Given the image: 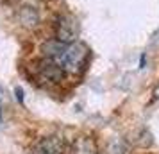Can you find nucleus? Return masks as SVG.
<instances>
[{"label": "nucleus", "mask_w": 159, "mask_h": 154, "mask_svg": "<svg viewBox=\"0 0 159 154\" xmlns=\"http://www.w3.org/2000/svg\"><path fill=\"white\" fill-rule=\"evenodd\" d=\"M45 58L52 59L56 65L65 72V75H79L84 72L89 59V49L80 41L63 43L57 40H52L43 45Z\"/></svg>", "instance_id": "obj_1"}, {"label": "nucleus", "mask_w": 159, "mask_h": 154, "mask_svg": "<svg viewBox=\"0 0 159 154\" xmlns=\"http://www.w3.org/2000/svg\"><path fill=\"white\" fill-rule=\"evenodd\" d=\"M54 29H56V40L57 41H63V43L75 41L77 32H79V27H77L75 18L70 15H59L56 18Z\"/></svg>", "instance_id": "obj_2"}, {"label": "nucleus", "mask_w": 159, "mask_h": 154, "mask_svg": "<svg viewBox=\"0 0 159 154\" xmlns=\"http://www.w3.org/2000/svg\"><path fill=\"white\" fill-rule=\"evenodd\" d=\"M36 75L41 81H47V82H61V79L65 77V72H63L52 59L45 58L38 63Z\"/></svg>", "instance_id": "obj_3"}, {"label": "nucleus", "mask_w": 159, "mask_h": 154, "mask_svg": "<svg viewBox=\"0 0 159 154\" xmlns=\"http://www.w3.org/2000/svg\"><path fill=\"white\" fill-rule=\"evenodd\" d=\"M65 152V142L59 136H47L41 138L36 145L30 149L29 154H63Z\"/></svg>", "instance_id": "obj_4"}, {"label": "nucleus", "mask_w": 159, "mask_h": 154, "mask_svg": "<svg viewBox=\"0 0 159 154\" xmlns=\"http://www.w3.org/2000/svg\"><path fill=\"white\" fill-rule=\"evenodd\" d=\"M73 154H98L97 143L93 138L89 136H80L77 138L75 145H73Z\"/></svg>", "instance_id": "obj_5"}, {"label": "nucleus", "mask_w": 159, "mask_h": 154, "mask_svg": "<svg viewBox=\"0 0 159 154\" xmlns=\"http://www.w3.org/2000/svg\"><path fill=\"white\" fill-rule=\"evenodd\" d=\"M20 22L23 25L34 27L39 22V15H38V11L34 7H22V11H20Z\"/></svg>", "instance_id": "obj_6"}, {"label": "nucleus", "mask_w": 159, "mask_h": 154, "mask_svg": "<svg viewBox=\"0 0 159 154\" xmlns=\"http://www.w3.org/2000/svg\"><path fill=\"white\" fill-rule=\"evenodd\" d=\"M109 154H127V149L123 147V143H118L116 142L115 145L109 147Z\"/></svg>", "instance_id": "obj_7"}, {"label": "nucleus", "mask_w": 159, "mask_h": 154, "mask_svg": "<svg viewBox=\"0 0 159 154\" xmlns=\"http://www.w3.org/2000/svg\"><path fill=\"white\" fill-rule=\"evenodd\" d=\"M154 99H159V86L156 88V91H154Z\"/></svg>", "instance_id": "obj_8"}, {"label": "nucleus", "mask_w": 159, "mask_h": 154, "mask_svg": "<svg viewBox=\"0 0 159 154\" xmlns=\"http://www.w3.org/2000/svg\"><path fill=\"white\" fill-rule=\"evenodd\" d=\"M0 122H2V104H0Z\"/></svg>", "instance_id": "obj_9"}]
</instances>
